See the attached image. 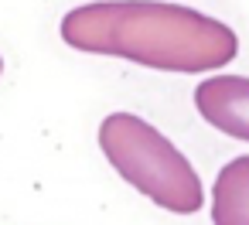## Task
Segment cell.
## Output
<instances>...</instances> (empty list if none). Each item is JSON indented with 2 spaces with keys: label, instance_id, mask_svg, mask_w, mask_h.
I'll return each instance as SVG.
<instances>
[{
  "label": "cell",
  "instance_id": "6da1fadb",
  "mask_svg": "<svg viewBox=\"0 0 249 225\" xmlns=\"http://www.w3.org/2000/svg\"><path fill=\"white\" fill-rule=\"evenodd\" d=\"M62 41L75 52L126 58L157 72H215L239 55V38L218 17L154 0H96L62 17Z\"/></svg>",
  "mask_w": 249,
  "mask_h": 225
},
{
  "label": "cell",
  "instance_id": "7a4b0ae2",
  "mask_svg": "<svg viewBox=\"0 0 249 225\" xmlns=\"http://www.w3.org/2000/svg\"><path fill=\"white\" fill-rule=\"evenodd\" d=\"M99 147L113 171L157 208L174 215H195L201 208L205 191L198 171L147 120L133 113H109L99 123Z\"/></svg>",
  "mask_w": 249,
  "mask_h": 225
},
{
  "label": "cell",
  "instance_id": "3957f363",
  "mask_svg": "<svg viewBox=\"0 0 249 225\" xmlns=\"http://www.w3.org/2000/svg\"><path fill=\"white\" fill-rule=\"evenodd\" d=\"M195 109L208 126L249 143V79L212 75L195 89Z\"/></svg>",
  "mask_w": 249,
  "mask_h": 225
},
{
  "label": "cell",
  "instance_id": "277c9868",
  "mask_svg": "<svg viewBox=\"0 0 249 225\" xmlns=\"http://www.w3.org/2000/svg\"><path fill=\"white\" fill-rule=\"evenodd\" d=\"M212 225H249V157L229 160L212 188Z\"/></svg>",
  "mask_w": 249,
  "mask_h": 225
},
{
  "label": "cell",
  "instance_id": "5b68a950",
  "mask_svg": "<svg viewBox=\"0 0 249 225\" xmlns=\"http://www.w3.org/2000/svg\"><path fill=\"white\" fill-rule=\"evenodd\" d=\"M0 72H4V58H0Z\"/></svg>",
  "mask_w": 249,
  "mask_h": 225
}]
</instances>
